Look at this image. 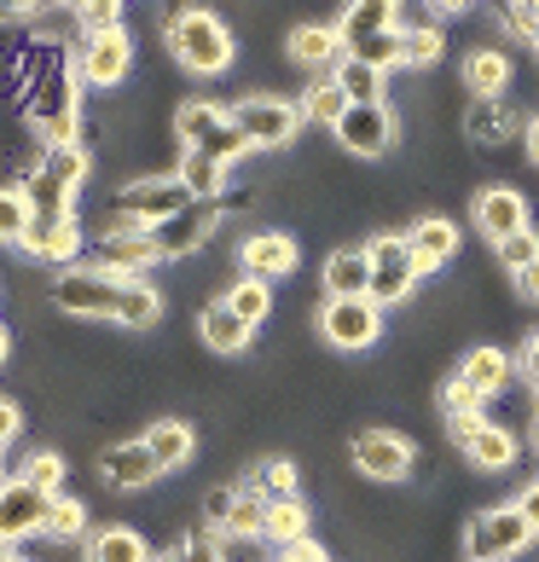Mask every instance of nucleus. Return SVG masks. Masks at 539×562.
<instances>
[{
  "label": "nucleus",
  "instance_id": "680f3d73",
  "mask_svg": "<svg viewBox=\"0 0 539 562\" xmlns=\"http://www.w3.org/2000/svg\"><path fill=\"white\" fill-rule=\"evenodd\" d=\"M7 348H12V342H7V325H0V360H7Z\"/></svg>",
  "mask_w": 539,
  "mask_h": 562
},
{
  "label": "nucleus",
  "instance_id": "09e8293b",
  "mask_svg": "<svg viewBox=\"0 0 539 562\" xmlns=\"http://www.w3.org/2000/svg\"><path fill=\"white\" fill-rule=\"evenodd\" d=\"M18 435H24V412H18L12 401H0V452H7Z\"/></svg>",
  "mask_w": 539,
  "mask_h": 562
},
{
  "label": "nucleus",
  "instance_id": "4c0bfd02",
  "mask_svg": "<svg viewBox=\"0 0 539 562\" xmlns=\"http://www.w3.org/2000/svg\"><path fill=\"white\" fill-rule=\"evenodd\" d=\"M221 533H233V539H261V533H267V498H261L256 487H238L233 516H226Z\"/></svg>",
  "mask_w": 539,
  "mask_h": 562
},
{
  "label": "nucleus",
  "instance_id": "f03ea898",
  "mask_svg": "<svg viewBox=\"0 0 539 562\" xmlns=\"http://www.w3.org/2000/svg\"><path fill=\"white\" fill-rule=\"evenodd\" d=\"M162 41H169L175 65L192 70V76H221L233 65V35H226V24L203 7H175L162 18Z\"/></svg>",
  "mask_w": 539,
  "mask_h": 562
},
{
  "label": "nucleus",
  "instance_id": "6ab92c4d",
  "mask_svg": "<svg viewBox=\"0 0 539 562\" xmlns=\"http://www.w3.org/2000/svg\"><path fill=\"white\" fill-rule=\"evenodd\" d=\"M24 256L30 261H47V267H81V226L76 215H58V221H41L30 226V238H24Z\"/></svg>",
  "mask_w": 539,
  "mask_h": 562
},
{
  "label": "nucleus",
  "instance_id": "f704fd0d",
  "mask_svg": "<svg viewBox=\"0 0 539 562\" xmlns=\"http://www.w3.org/2000/svg\"><path fill=\"white\" fill-rule=\"evenodd\" d=\"M267 546H279V551H290V546H302L307 539V505L302 498H284V505H267Z\"/></svg>",
  "mask_w": 539,
  "mask_h": 562
},
{
  "label": "nucleus",
  "instance_id": "58836bf2",
  "mask_svg": "<svg viewBox=\"0 0 539 562\" xmlns=\"http://www.w3.org/2000/svg\"><path fill=\"white\" fill-rule=\"evenodd\" d=\"M226 307H233L244 325H261L267 314H273V290H267L261 279H238L233 290H226Z\"/></svg>",
  "mask_w": 539,
  "mask_h": 562
},
{
  "label": "nucleus",
  "instance_id": "a878e982",
  "mask_svg": "<svg viewBox=\"0 0 539 562\" xmlns=\"http://www.w3.org/2000/svg\"><path fill=\"white\" fill-rule=\"evenodd\" d=\"M510 371H516V360H510L505 348H470L464 366H459V378H464L475 394H482V401H493V394L510 383Z\"/></svg>",
  "mask_w": 539,
  "mask_h": 562
},
{
  "label": "nucleus",
  "instance_id": "20e7f679",
  "mask_svg": "<svg viewBox=\"0 0 539 562\" xmlns=\"http://www.w3.org/2000/svg\"><path fill=\"white\" fill-rule=\"evenodd\" d=\"M128 284L134 279H116V273H99V267H65L53 279V307L70 319H122L128 307Z\"/></svg>",
  "mask_w": 539,
  "mask_h": 562
},
{
  "label": "nucleus",
  "instance_id": "9b49d317",
  "mask_svg": "<svg viewBox=\"0 0 539 562\" xmlns=\"http://www.w3.org/2000/svg\"><path fill=\"white\" fill-rule=\"evenodd\" d=\"M47 510H53V498L41 487H30L24 475L0 482V551L24 546L30 533H47Z\"/></svg>",
  "mask_w": 539,
  "mask_h": 562
},
{
  "label": "nucleus",
  "instance_id": "2eb2a0df",
  "mask_svg": "<svg viewBox=\"0 0 539 562\" xmlns=\"http://www.w3.org/2000/svg\"><path fill=\"white\" fill-rule=\"evenodd\" d=\"M151 261H162V256H157V238L145 233V226H128V221H122L116 233L99 238L93 256H88V267H99V273H116V279H139Z\"/></svg>",
  "mask_w": 539,
  "mask_h": 562
},
{
  "label": "nucleus",
  "instance_id": "5fc2aeb1",
  "mask_svg": "<svg viewBox=\"0 0 539 562\" xmlns=\"http://www.w3.org/2000/svg\"><path fill=\"white\" fill-rule=\"evenodd\" d=\"M41 0H0V18H30Z\"/></svg>",
  "mask_w": 539,
  "mask_h": 562
},
{
  "label": "nucleus",
  "instance_id": "f257e3e1",
  "mask_svg": "<svg viewBox=\"0 0 539 562\" xmlns=\"http://www.w3.org/2000/svg\"><path fill=\"white\" fill-rule=\"evenodd\" d=\"M24 116L47 145H76L81 76L70 47H58V41H30L24 47Z\"/></svg>",
  "mask_w": 539,
  "mask_h": 562
},
{
  "label": "nucleus",
  "instance_id": "7ed1b4c3",
  "mask_svg": "<svg viewBox=\"0 0 539 562\" xmlns=\"http://www.w3.org/2000/svg\"><path fill=\"white\" fill-rule=\"evenodd\" d=\"M81 180H88V151H81V145H47L41 162L24 175V198L41 221H58V215H76L70 198H76Z\"/></svg>",
  "mask_w": 539,
  "mask_h": 562
},
{
  "label": "nucleus",
  "instance_id": "6e6d98bb",
  "mask_svg": "<svg viewBox=\"0 0 539 562\" xmlns=\"http://www.w3.org/2000/svg\"><path fill=\"white\" fill-rule=\"evenodd\" d=\"M523 139H528V157L539 162V116H528V128H523Z\"/></svg>",
  "mask_w": 539,
  "mask_h": 562
},
{
  "label": "nucleus",
  "instance_id": "f3484780",
  "mask_svg": "<svg viewBox=\"0 0 539 562\" xmlns=\"http://www.w3.org/2000/svg\"><path fill=\"white\" fill-rule=\"evenodd\" d=\"M221 226V203H192V210H180L169 215L162 226H151V238H157V256L162 261H180V256H192L198 244H210V233Z\"/></svg>",
  "mask_w": 539,
  "mask_h": 562
},
{
  "label": "nucleus",
  "instance_id": "1a4fd4ad",
  "mask_svg": "<svg viewBox=\"0 0 539 562\" xmlns=\"http://www.w3.org/2000/svg\"><path fill=\"white\" fill-rule=\"evenodd\" d=\"M371 302L378 307H395L412 296V284H418V261H412V244L406 233H383V238H371Z\"/></svg>",
  "mask_w": 539,
  "mask_h": 562
},
{
  "label": "nucleus",
  "instance_id": "3c124183",
  "mask_svg": "<svg viewBox=\"0 0 539 562\" xmlns=\"http://www.w3.org/2000/svg\"><path fill=\"white\" fill-rule=\"evenodd\" d=\"M279 562H330V557H325V546H314V539H302V546L279 551Z\"/></svg>",
  "mask_w": 539,
  "mask_h": 562
},
{
  "label": "nucleus",
  "instance_id": "7c9ffc66",
  "mask_svg": "<svg viewBox=\"0 0 539 562\" xmlns=\"http://www.w3.org/2000/svg\"><path fill=\"white\" fill-rule=\"evenodd\" d=\"M139 441L151 447V458H157L162 470H180L186 458H192V447H198V441H192V429H186L180 418H157L151 429L139 435Z\"/></svg>",
  "mask_w": 539,
  "mask_h": 562
},
{
  "label": "nucleus",
  "instance_id": "72a5a7b5",
  "mask_svg": "<svg viewBox=\"0 0 539 562\" xmlns=\"http://www.w3.org/2000/svg\"><path fill=\"white\" fill-rule=\"evenodd\" d=\"M244 487H256L267 505H284V498H302V475L290 458H267V464H256V475Z\"/></svg>",
  "mask_w": 539,
  "mask_h": 562
},
{
  "label": "nucleus",
  "instance_id": "4d7b16f0",
  "mask_svg": "<svg viewBox=\"0 0 539 562\" xmlns=\"http://www.w3.org/2000/svg\"><path fill=\"white\" fill-rule=\"evenodd\" d=\"M53 7H58V12H76V18H81V12H93L99 0H53Z\"/></svg>",
  "mask_w": 539,
  "mask_h": 562
},
{
  "label": "nucleus",
  "instance_id": "a211bd4d",
  "mask_svg": "<svg viewBox=\"0 0 539 562\" xmlns=\"http://www.w3.org/2000/svg\"><path fill=\"white\" fill-rule=\"evenodd\" d=\"M296 261H302V249H296V238H284V233H256V238H244V244H238L244 279H261V284H273V279H284V273H296Z\"/></svg>",
  "mask_w": 539,
  "mask_h": 562
},
{
  "label": "nucleus",
  "instance_id": "603ef678",
  "mask_svg": "<svg viewBox=\"0 0 539 562\" xmlns=\"http://www.w3.org/2000/svg\"><path fill=\"white\" fill-rule=\"evenodd\" d=\"M516 290H523L528 302H539V261H534V267H523V273H516Z\"/></svg>",
  "mask_w": 539,
  "mask_h": 562
},
{
  "label": "nucleus",
  "instance_id": "b1692460",
  "mask_svg": "<svg viewBox=\"0 0 539 562\" xmlns=\"http://www.w3.org/2000/svg\"><path fill=\"white\" fill-rule=\"evenodd\" d=\"M516 128H528V122L516 116V105H505V99H475V105L464 111V134H470L475 145H499V139H510Z\"/></svg>",
  "mask_w": 539,
  "mask_h": 562
},
{
  "label": "nucleus",
  "instance_id": "6e6552de",
  "mask_svg": "<svg viewBox=\"0 0 539 562\" xmlns=\"http://www.w3.org/2000/svg\"><path fill=\"white\" fill-rule=\"evenodd\" d=\"M233 122L244 134H250V145H261V151H273V145H290L302 128V99H279V93H250L233 105Z\"/></svg>",
  "mask_w": 539,
  "mask_h": 562
},
{
  "label": "nucleus",
  "instance_id": "e433bc0d",
  "mask_svg": "<svg viewBox=\"0 0 539 562\" xmlns=\"http://www.w3.org/2000/svg\"><path fill=\"white\" fill-rule=\"evenodd\" d=\"M343 111H348V93L337 88V76H319L314 88L302 93V116H307V122H319V128H337Z\"/></svg>",
  "mask_w": 539,
  "mask_h": 562
},
{
  "label": "nucleus",
  "instance_id": "423d86ee",
  "mask_svg": "<svg viewBox=\"0 0 539 562\" xmlns=\"http://www.w3.org/2000/svg\"><path fill=\"white\" fill-rule=\"evenodd\" d=\"M192 192H186V180L180 175H151V180H128L116 192V215L128 221V226H162L169 215H180V210H192Z\"/></svg>",
  "mask_w": 539,
  "mask_h": 562
},
{
  "label": "nucleus",
  "instance_id": "49530a36",
  "mask_svg": "<svg viewBox=\"0 0 539 562\" xmlns=\"http://www.w3.org/2000/svg\"><path fill=\"white\" fill-rule=\"evenodd\" d=\"M441 406H447V418H470V412H482V394H475L459 371H452L447 389H441Z\"/></svg>",
  "mask_w": 539,
  "mask_h": 562
},
{
  "label": "nucleus",
  "instance_id": "e2e57ef3",
  "mask_svg": "<svg viewBox=\"0 0 539 562\" xmlns=\"http://www.w3.org/2000/svg\"><path fill=\"white\" fill-rule=\"evenodd\" d=\"M0 562H24V557H18V551H0Z\"/></svg>",
  "mask_w": 539,
  "mask_h": 562
},
{
  "label": "nucleus",
  "instance_id": "052dcab7",
  "mask_svg": "<svg viewBox=\"0 0 539 562\" xmlns=\"http://www.w3.org/2000/svg\"><path fill=\"white\" fill-rule=\"evenodd\" d=\"M505 7H523V12H534V7H539V0H505Z\"/></svg>",
  "mask_w": 539,
  "mask_h": 562
},
{
  "label": "nucleus",
  "instance_id": "c03bdc74",
  "mask_svg": "<svg viewBox=\"0 0 539 562\" xmlns=\"http://www.w3.org/2000/svg\"><path fill=\"white\" fill-rule=\"evenodd\" d=\"M180 551H186V562H226V533L221 528H198V533L180 539Z\"/></svg>",
  "mask_w": 539,
  "mask_h": 562
},
{
  "label": "nucleus",
  "instance_id": "9d476101",
  "mask_svg": "<svg viewBox=\"0 0 539 562\" xmlns=\"http://www.w3.org/2000/svg\"><path fill=\"white\" fill-rule=\"evenodd\" d=\"M128 65H134V41H128V30H81V41H76V76L88 81V88H116L122 76H128Z\"/></svg>",
  "mask_w": 539,
  "mask_h": 562
},
{
  "label": "nucleus",
  "instance_id": "13d9d810",
  "mask_svg": "<svg viewBox=\"0 0 539 562\" xmlns=\"http://www.w3.org/2000/svg\"><path fill=\"white\" fill-rule=\"evenodd\" d=\"M435 7H441V12H464L470 0H435Z\"/></svg>",
  "mask_w": 539,
  "mask_h": 562
},
{
  "label": "nucleus",
  "instance_id": "8fccbe9b",
  "mask_svg": "<svg viewBox=\"0 0 539 562\" xmlns=\"http://www.w3.org/2000/svg\"><path fill=\"white\" fill-rule=\"evenodd\" d=\"M516 371H523V378L539 389V330H534V337L523 342V353H516Z\"/></svg>",
  "mask_w": 539,
  "mask_h": 562
},
{
  "label": "nucleus",
  "instance_id": "cd10ccee",
  "mask_svg": "<svg viewBox=\"0 0 539 562\" xmlns=\"http://www.w3.org/2000/svg\"><path fill=\"white\" fill-rule=\"evenodd\" d=\"M464 88H470V99H505V88H510V58L493 53V47H475V53L464 58Z\"/></svg>",
  "mask_w": 539,
  "mask_h": 562
},
{
  "label": "nucleus",
  "instance_id": "473e14b6",
  "mask_svg": "<svg viewBox=\"0 0 539 562\" xmlns=\"http://www.w3.org/2000/svg\"><path fill=\"white\" fill-rule=\"evenodd\" d=\"M88 562H151V546L134 528H99L88 539Z\"/></svg>",
  "mask_w": 539,
  "mask_h": 562
},
{
  "label": "nucleus",
  "instance_id": "aec40b11",
  "mask_svg": "<svg viewBox=\"0 0 539 562\" xmlns=\"http://www.w3.org/2000/svg\"><path fill=\"white\" fill-rule=\"evenodd\" d=\"M406 244H412V261H418V273H441V267L459 256V226L447 215H424L406 226Z\"/></svg>",
  "mask_w": 539,
  "mask_h": 562
},
{
  "label": "nucleus",
  "instance_id": "4be33fe9",
  "mask_svg": "<svg viewBox=\"0 0 539 562\" xmlns=\"http://www.w3.org/2000/svg\"><path fill=\"white\" fill-rule=\"evenodd\" d=\"M383 30H401V0H348V12L337 18L343 53L366 35H383Z\"/></svg>",
  "mask_w": 539,
  "mask_h": 562
},
{
  "label": "nucleus",
  "instance_id": "ea45409f",
  "mask_svg": "<svg viewBox=\"0 0 539 562\" xmlns=\"http://www.w3.org/2000/svg\"><path fill=\"white\" fill-rule=\"evenodd\" d=\"M348 58H366V65H378V70H395L406 65V47H401V30H383V35H366L348 47Z\"/></svg>",
  "mask_w": 539,
  "mask_h": 562
},
{
  "label": "nucleus",
  "instance_id": "864d4df0",
  "mask_svg": "<svg viewBox=\"0 0 539 562\" xmlns=\"http://www.w3.org/2000/svg\"><path fill=\"white\" fill-rule=\"evenodd\" d=\"M516 505H523V516H528V522H534V533H539V482H534L523 498H516Z\"/></svg>",
  "mask_w": 539,
  "mask_h": 562
},
{
  "label": "nucleus",
  "instance_id": "0eeeda50",
  "mask_svg": "<svg viewBox=\"0 0 539 562\" xmlns=\"http://www.w3.org/2000/svg\"><path fill=\"white\" fill-rule=\"evenodd\" d=\"M319 337L343 353H360L383 337V307L371 296H325L319 307Z\"/></svg>",
  "mask_w": 539,
  "mask_h": 562
},
{
  "label": "nucleus",
  "instance_id": "a19ab883",
  "mask_svg": "<svg viewBox=\"0 0 539 562\" xmlns=\"http://www.w3.org/2000/svg\"><path fill=\"white\" fill-rule=\"evenodd\" d=\"M18 475H24L30 487H41L47 498H58V487H65V458H58V452H30Z\"/></svg>",
  "mask_w": 539,
  "mask_h": 562
},
{
  "label": "nucleus",
  "instance_id": "39448f33",
  "mask_svg": "<svg viewBox=\"0 0 539 562\" xmlns=\"http://www.w3.org/2000/svg\"><path fill=\"white\" fill-rule=\"evenodd\" d=\"M534 522L523 516V505H493L482 516H470L464 528V562H510L534 546Z\"/></svg>",
  "mask_w": 539,
  "mask_h": 562
},
{
  "label": "nucleus",
  "instance_id": "393cba45",
  "mask_svg": "<svg viewBox=\"0 0 539 562\" xmlns=\"http://www.w3.org/2000/svg\"><path fill=\"white\" fill-rule=\"evenodd\" d=\"M284 53H290V65H302V70H325L330 58H343V35L325 30V24H296L284 41Z\"/></svg>",
  "mask_w": 539,
  "mask_h": 562
},
{
  "label": "nucleus",
  "instance_id": "f8f14e48",
  "mask_svg": "<svg viewBox=\"0 0 539 562\" xmlns=\"http://www.w3.org/2000/svg\"><path fill=\"white\" fill-rule=\"evenodd\" d=\"M452 429V447H459L475 470H510L516 464V435L505 424L482 418V412H470V418H447Z\"/></svg>",
  "mask_w": 539,
  "mask_h": 562
},
{
  "label": "nucleus",
  "instance_id": "c756f323",
  "mask_svg": "<svg viewBox=\"0 0 539 562\" xmlns=\"http://www.w3.org/2000/svg\"><path fill=\"white\" fill-rule=\"evenodd\" d=\"M221 128H226V111L215 105V99H186V105H180V116H175V134H180V145H186V151H198V145H210Z\"/></svg>",
  "mask_w": 539,
  "mask_h": 562
},
{
  "label": "nucleus",
  "instance_id": "a18cd8bd",
  "mask_svg": "<svg viewBox=\"0 0 539 562\" xmlns=\"http://www.w3.org/2000/svg\"><path fill=\"white\" fill-rule=\"evenodd\" d=\"M499 261H505V273H510V279L523 273V267H534V261H539V233H534V226L499 244Z\"/></svg>",
  "mask_w": 539,
  "mask_h": 562
},
{
  "label": "nucleus",
  "instance_id": "4468645a",
  "mask_svg": "<svg viewBox=\"0 0 539 562\" xmlns=\"http://www.w3.org/2000/svg\"><path fill=\"white\" fill-rule=\"evenodd\" d=\"M330 134H337V145H343V151H355V157H383V151H395L401 122H395L389 105H348Z\"/></svg>",
  "mask_w": 539,
  "mask_h": 562
},
{
  "label": "nucleus",
  "instance_id": "5701e85b",
  "mask_svg": "<svg viewBox=\"0 0 539 562\" xmlns=\"http://www.w3.org/2000/svg\"><path fill=\"white\" fill-rule=\"evenodd\" d=\"M319 284L330 296H371V249H337V256H325Z\"/></svg>",
  "mask_w": 539,
  "mask_h": 562
},
{
  "label": "nucleus",
  "instance_id": "dca6fc26",
  "mask_svg": "<svg viewBox=\"0 0 539 562\" xmlns=\"http://www.w3.org/2000/svg\"><path fill=\"white\" fill-rule=\"evenodd\" d=\"M475 233L493 249L516 233H528V198L516 192V186H487V192H475Z\"/></svg>",
  "mask_w": 539,
  "mask_h": 562
},
{
  "label": "nucleus",
  "instance_id": "ddd939ff",
  "mask_svg": "<svg viewBox=\"0 0 539 562\" xmlns=\"http://www.w3.org/2000/svg\"><path fill=\"white\" fill-rule=\"evenodd\" d=\"M348 458H355V470L371 475V482H406L412 475V441L395 429H360L355 441H348Z\"/></svg>",
  "mask_w": 539,
  "mask_h": 562
},
{
  "label": "nucleus",
  "instance_id": "c9c22d12",
  "mask_svg": "<svg viewBox=\"0 0 539 562\" xmlns=\"http://www.w3.org/2000/svg\"><path fill=\"white\" fill-rule=\"evenodd\" d=\"M30 226H35V210H30L24 186H0V244L24 249V238H30Z\"/></svg>",
  "mask_w": 539,
  "mask_h": 562
},
{
  "label": "nucleus",
  "instance_id": "bb28decb",
  "mask_svg": "<svg viewBox=\"0 0 539 562\" xmlns=\"http://www.w3.org/2000/svg\"><path fill=\"white\" fill-rule=\"evenodd\" d=\"M250 330H256V325H244V319L233 314V307H226V296H221V302H210V307L198 314V337L210 342L215 353H238V348H250Z\"/></svg>",
  "mask_w": 539,
  "mask_h": 562
},
{
  "label": "nucleus",
  "instance_id": "bf43d9fd",
  "mask_svg": "<svg viewBox=\"0 0 539 562\" xmlns=\"http://www.w3.org/2000/svg\"><path fill=\"white\" fill-rule=\"evenodd\" d=\"M151 562H186V551L175 546V551H162V557H151Z\"/></svg>",
  "mask_w": 539,
  "mask_h": 562
},
{
  "label": "nucleus",
  "instance_id": "37998d69",
  "mask_svg": "<svg viewBox=\"0 0 539 562\" xmlns=\"http://www.w3.org/2000/svg\"><path fill=\"white\" fill-rule=\"evenodd\" d=\"M47 533H53V539H81V533H88V505L58 493L53 510H47Z\"/></svg>",
  "mask_w": 539,
  "mask_h": 562
},
{
  "label": "nucleus",
  "instance_id": "79ce46f5",
  "mask_svg": "<svg viewBox=\"0 0 539 562\" xmlns=\"http://www.w3.org/2000/svg\"><path fill=\"white\" fill-rule=\"evenodd\" d=\"M401 47H406V65H435L447 41L435 24H401Z\"/></svg>",
  "mask_w": 539,
  "mask_h": 562
},
{
  "label": "nucleus",
  "instance_id": "412c9836",
  "mask_svg": "<svg viewBox=\"0 0 539 562\" xmlns=\"http://www.w3.org/2000/svg\"><path fill=\"white\" fill-rule=\"evenodd\" d=\"M99 475H105L111 487L134 493V487H145V482H157L162 464L151 458V447H145V441H116V447L99 452Z\"/></svg>",
  "mask_w": 539,
  "mask_h": 562
},
{
  "label": "nucleus",
  "instance_id": "c85d7f7f",
  "mask_svg": "<svg viewBox=\"0 0 539 562\" xmlns=\"http://www.w3.org/2000/svg\"><path fill=\"white\" fill-rule=\"evenodd\" d=\"M337 88L348 93V105H383V88H389V70H378V65H366V58H337Z\"/></svg>",
  "mask_w": 539,
  "mask_h": 562
},
{
  "label": "nucleus",
  "instance_id": "0e129e2a",
  "mask_svg": "<svg viewBox=\"0 0 539 562\" xmlns=\"http://www.w3.org/2000/svg\"><path fill=\"white\" fill-rule=\"evenodd\" d=\"M534 447H539V424H534Z\"/></svg>",
  "mask_w": 539,
  "mask_h": 562
},
{
  "label": "nucleus",
  "instance_id": "2f4dec72",
  "mask_svg": "<svg viewBox=\"0 0 539 562\" xmlns=\"http://www.w3.org/2000/svg\"><path fill=\"white\" fill-rule=\"evenodd\" d=\"M180 180H186V192H192L198 203H221L226 198V162L203 157V151H186L180 157Z\"/></svg>",
  "mask_w": 539,
  "mask_h": 562
},
{
  "label": "nucleus",
  "instance_id": "de8ad7c7",
  "mask_svg": "<svg viewBox=\"0 0 539 562\" xmlns=\"http://www.w3.org/2000/svg\"><path fill=\"white\" fill-rule=\"evenodd\" d=\"M233 498H238V487H215L210 498H203V516H210V528H226V516H233Z\"/></svg>",
  "mask_w": 539,
  "mask_h": 562
}]
</instances>
